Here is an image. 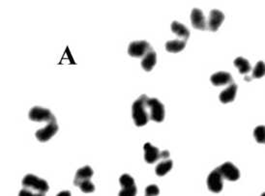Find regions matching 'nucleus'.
I'll return each mask as SVG.
<instances>
[{
    "label": "nucleus",
    "instance_id": "nucleus-20",
    "mask_svg": "<svg viewBox=\"0 0 265 196\" xmlns=\"http://www.w3.org/2000/svg\"><path fill=\"white\" fill-rule=\"evenodd\" d=\"M265 76V63L264 61H259L253 70L252 79H262Z\"/></svg>",
    "mask_w": 265,
    "mask_h": 196
},
{
    "label": "nucleus",
    "instance_id": "nucleus-5",
    "mask_svg": "<svg viewBox=\"0 0 265 196\" xmlns=\"http://www.w3.org/2000/svg\"><path fill=\"white\" fill-rule=\"evenodd\" d=\"M29 119L34 122H53L56 121L55 116L52 113V111L48 108H44L41 106H34L29 111Z\"/></svg>",
    "mask_w": 265,
    "mask_h": 196
},
{
    "label": "nucleus",
    "instance_id": "nucleus-18",
    "mask_svg": "<svg viewBox=\"0 0 265 196\" xmlns=\"http://www.w3.org/2000/svg\"><path fill=\"white\" fill-rule=\"evenodd\" d=\"M173 167V161L169 158L167 159H163L160 163L157 164L156 168H155V172L156 175L159 177H163L167 174Z\"/></svg>",
    "mask_w": 265,
    "mask_h": 196
},
{
    "label": "nucleus",
    "instance_id": "nucleus-28",
    "mask_svg": "<svg viewBox=\"0 0 265 196\" xmlns=\"http://www.w3.org/2000/svg\"><path fill=\"white\" fill-rule=\"evenodd\" d=\"M261 196H265V193H264V194H263V195H262Z\"/></svg>",
    "mask_w": 265,
    "mask_h": 196
},
{
    "label": "nucleus",
    "instance_id": "nucleus-13",
    "mask_svg": "<svg viewBox=\"0 0 265 196\" xmlns=\"http://www.w3.org/2000/svg\"><path fill=\"white\" fill-rule=\"evenodd\" d=\"M94 174L93 169L89 166V165H85L82 168H80L77 173L76 176L74 179V185L76 187H79L82 183L85 182V181H90V179L92 178Z\"/></svg>",
    "mask_w": 265,
    "mask_h": 196
},
{
    "label": "nucleus",
    "instance_id": "nucleus-26",
    "mask_svg": "<svg viewBox=\"0 0 265 196\" xmlns=\"http://www.w3.org/2000/svg\"><path fill=\"white\" fill-rule=\"evenodd\" d=\"M19 196H45V195L35 193V192L27 190V189H22L19 194Z\"/></svg>",
    "mask_w": 265,
    "mask_h": 196
},
{
    "label": "nucleus",
    "instance_id": "nucleus-9",
    "mask_svg": "<svg viewBox=\"0 0 265 196\" xmlns=\"http://www.w3.org/2000/svg\"><path fill=\"white\" fill-rule=\"evenodd\" d=\"M143 150H144V159L147 163L152 164L158 161L159 159H162V152L149 142L144 144Z\"/></svg>",
    "mask_w": 265,
    "mask_h": 196
},
{
    "label": "nucleus",
    "instance_id": "nucleus-11",
    "mask_svg": "<svg viewBox=\"0 0 265 196\" xmlns=\"http://www.w3.org/2000/svg\"><path fill=\"white\" fill-rule=\"evenodd\" d=\"M191 22L194 28L199 30H205L207 28V23L202 10L198 8H194L191 13Z\"/></svg>",
    "mask_w": 265,
    "mask_h": 196
},
{
    "label": "nucleus",
    "instance_id": "nucleus-25",
    "mask_svg": "<svg viewBox=\"0 0 265 196\" xmlns=\"http://www.w3.org/2000/svg\"><path fill=\"white\" fill-rule=\"evenodd\" d=\"M160 195V189L156 185H150L145 189V196H158Z\"/></svg>",
    "mask_w": 265,
    "mask_h": 196
},
{
    "label": "nucleus",
    "instance_id": "nucleus-3",
    "mask_svg": "<svg viewBox=\"0 0 265 196\" xmlns=\"http://www.w3.org/2000/svg\"><path fill=\"white\" fill-rule=\"evenodd\" d=\"M152 50V47L146 41H135L129 45L128 53L132 57H144Z\"/></svg>",
    "mask_w": 265,
    "mask_h": 196
},
{
    "label": "nucleus",
    "instance_id": "nucleus-8",
    "mask_svg": "<svg viewBox=\"0 0 265 196\" xmlns=\"http://www.w3.org/2000/svg\"><path fill=\"white\" fill-rule=\"evenodd\" d=\"M218 170L224 177V179L227 181L235 182L240 178V171L239 169L232 163V162H224L221 166L218 167Z\"/></svg>",
    "mask_w": 265,
    "mask_h": 196
},
{
    "label": "nucleus",
    "instance_id": "nucleus-2",
    "mask_svg": "<svg viewBox=\"0 0 265 196\" xmlns=\"http://www.w3.org/2000/svg\"><path fill=\"white\" fill-rule=\"evenodd\" d=\"M22 187L23 189H27L44 195H46L50 190V186L47 181L33 174H27L26 176H24L22 179Z\"/></svg>",
    "mask_w": 265,
    "mask_h": 196
},
{
    "label": "nucleus",
    "instance_id": "nucleus-6",
    "mask_svg": "<svg viewBox=\"0 0 265 196\" xmlns=\"http://www.w3.org/2000/svg\"><path fill=\"white\" fill-rule=\"evenodd\" d=\"M224 177L220 173L218 168L214 169L207 177L208 190L214 194H219L224 188Z\"/></svg>",
    "mask_w": 265,
    "mask_h": 196
},
{
    "label": "nucleus",
    "instance_id": "nucleus-22",
    "mask_svg": "<svg viewBox=\"0 0 265 196\" xmlns=\"http://www.w3.org/2000/svg\"><path fill=\"white\" fill-rule=\"evenodd\" d=\"M84 194H92L95 191V186L91 181H85L78 187Z\"/></svg>",
    "mask_w": 265,
    "mask_h": 196
},
{
    "label": "nucleus",
    "instance_id": "nucleus-21",
    "mask_svg": "<svg viewBox=\"0 0 265 196\" xmlns=\"http://www.w3.org/2000/svg\"><path fill=\"white\" fill-rule=\"evenodd\" d=\"M254 137L260 144H265V126H258L254 131Z\"/></svg>",
    "mask_w": 265,
    "mask_h": 196
},
{
    "label": "nucleus",
    "instance_id": "nucleus-7",
    "mask_svg": "<svg viewBox=\"0 0 265 196\" xmlns=\"http://www.w3.org/2000/svg\"><path fill=\"white\" fill-rule=\"evenodd\" d=\"M57 132H58V124L56 121H53L48 123L47 126L44 127L43 129L38 130L35 136L40 142H47L51 138H53Z\"/></svg>",
    "mask_w": 265,
    "mask_h": 196
},
{
    "label": "nucleus",
    "instance_id": "nucleus-17",
    "mask_svg": "<svg viewBox=\"0 0 265 196\" xmlns=\"http://www.w3.org/2000/svg\"><path fill=\"white\" fill-rule=\"evenodd\" d=\"M186 47V42L183 40H172L165 43V49L171 53H177L182 51Z\"/></svg>",
    "mask_w": 265,
    "mask_h": 196
},
{
    "label": "nucleus",
    "instance_id": "nucleus-1",
    "mask_svg": "<svg viewBox=\"0 0 265 196\" xmlns=\"http://www.w3.org/2000/svg\"><path fill=\"white\" fill-rule=\"evenodd\" d=\"M148 99L149 98L146 95H142L133 103L132 116L137 127L145 126L150 120Z\"/></svg>",
    "mask_w": 265,
    "mask_h": 196
},
{
    "label": "nucleus",
    "instance_id": "nucleus-19",
    "mask_svg": "<svg viewBox=\"0 0 265 196\" xmlns=\"http://www.w3.org/2000/svg\"><path fill=\"white\" fill-rule=\"evenodd\" d=\"M234 66L239 70V73L242 75H247L251 72L252 67L250 65V62L247 59L243 57H237L233 62Z\"/></svg>",
    "mask_w": 265,
    "mask_h": 196
},
{
    "label": "nucleus",
    "instance_id": "nucleus-27",
    "mask_svg": "<svg viewBox=\"0 0 265 196\" xmlns=\"http://www.w3.org/2000/svg\"><path fill=\"white\" fill-rule=\"evenodd\" d=\"M56 196H72V195L69 191H63V192H60Z\"/></svg>",
    "mask_w": 265,
    "mask_h": 196
},
{
    "label": "nucleus",
    "instance_id": "nucleus-4",
    "mask_svg": "<svg viewBox=\"0 0 265 196\" xmlns=\"http://www.w3.org/2000/svg\"><path fill=\"white\" fill-rule=\"evenodd\" d=\"M148 107L150 120L157 123L163 122L165 115V110L163 103L158 98H152L148 99Z\"/></svg>",
    "mask_w": 265,
    "mask_h": 196
},
{
    "label": "nucleus",
    "instance_id": "nucleus-10",
    "mask_svg": "<svg viewBox=\"0 0 265 196\" xmlns=\"http://www.w3.org/2000/svg\"><path fill=\"white\" fill-rule=\"evenodd\" d=\"M224 20V15L219 10H212L210 12L209 15V19H208V28L212 31V32H216L220 26L222 25L223 21Z\"/></svg>",
    "mask_w": 265,
    "mask_h": 196
},
{
    "label": "nucleus",
    "instance_id": "nucleus-12",
    "mask_svg": "<svg viewBox=\"0 0 265 196\" xmlns=\"http://www.w3.org/2000/svg\"><path fill=\"white\" fill-rule=\"evenodd\" d=\"M210 80L214 86H224L233 83V79L231 75L227 72H218L211 76Z\"/></svg>",
    "mask_w": 265,
    "mask_h": 196
},
{
    "label": "nucleus",
    "instance_id": "nucleus-16",
    "mask_svg": "<svg viewBox=\"0 0 265 196\" xmlns=\"http://www.w3.org/2000/svg\"><path fill=\"white\" fill-rule=\"evenodd\" d=\"M157 63V54L154 50L148 52L142 61V67L145 72H150L153 70Z\"/></svg>",
    "mask_w": 265,
    "mask_h": 196
},
{
    "label": "nucleus",
    "instance_id": "nucleus-24",
    "mask_svg": "<svg viewBox=\"0 0 265 196\" xmlns=\"http://www.w3.org/2000/svg\"><path fill=\"white\" fill-rule=\"evenodd\" d=\"M119 183L121 185V188H125V187H131L136 185L135 183V179L129 174H123L122 176L119 178Z\"/></svg>",
    "mask_w": 265,
    "mask_h": 196
},
{
    "label": "nucleus",
    "instance_id": "nucleus-15",
    "mask_svg": "<svg viewBox=\"0 0 265 196\" xmlns=\"http://www.w3.org/2000/svg\"><path fill=\"white\" fill-rule=\"evenodd\" d=\"M170 28H171V31L176 36H178V38L183 40L185 42L189 39V37H190V31H189V29L184 24H182V23H180L178 21H173L171 23Z\"/></svg>",
    "mask_w": 265,
    "mask_h": 196
},
{
    "label": "nucleus",
    "instance_id": "nucleus-23",
    "mask_svg": "<svg viewBox=\"0 0 265 196\" xmlns=\"http://www.w3.org/2000/svg\"><path fill=\"white\" fill-rule=\"evenodd\" d=\"M138 193L137 186H131V187H125L122 188V190L119 192L118 196H136Z\"/></svg>",
    "mask_w": 265,
    "mask_h": 196
},
{
    "label": "nucleus",
    "instance_id": "nucleus-14",
    "mask_svg": "<svg viewBox=\"0 0 265 196\" xmlns=\"http://www.w3.org/2000/svg\"><path fill=\"white\" fill-rule=\"evenodd\" d=\"M236 93H237V85L233 82L232 84L228 85L224 91L221 92L219 98H220L221 102L228 103V102H231L235 99Z\"/></svg>",
    "mask_w": 265,
    "mask_h": 196
}]
</instances>
